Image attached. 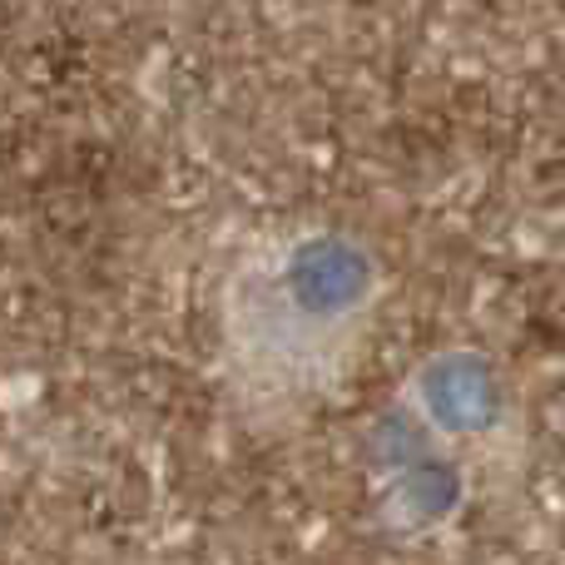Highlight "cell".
<instances>
[{
    "mask_svg": "<svg viewBox=\"0 0 565 565\" xmlns=\"http://www.w3.org/2000/svg\"><path fill=\"white\" fill-rule=\"evenodd\" d=\"M431 397H437V412L447 417L451 431L477 437V431L497 427L501 387H497V372L481 358L451 352L447 362H437V372H431Z\"/></svg>",
    "mask_w": 565,
    "mask_h": 565,
    "instance_id": "cell-1",
    "label": "cell"
}]
</instances>
